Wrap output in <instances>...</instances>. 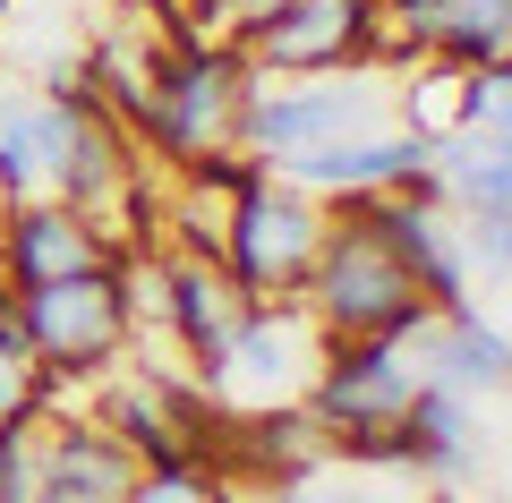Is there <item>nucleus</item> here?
Returning a JSON list of instances; mask_svg holds the SVG:
<instances>
[{
	"label": "nucleus",
	"instance_id": "nucleus-1",
	"mask_svg": "<svg viewBox=\"0 0 512 503\" xmlns=\"http://www.w3.org/2000/svg\"><path fill=\"white\" fill-rule=\"evenodd\" d=\"M299 307L325 324V342H367V333H402L410 342L436 316L419 299V282L402 273V256L342 205H325V248H316L308 282H299Z\"/></svg>",
	"mask_w": 512,
	"mask_h": 503
},
{
	"label": "nucleus",
	"instance_id": "nucleus-2",
	"mask_svg": "<svg viewBox=\"0 0 512 503\" xmlns=\"http://www.w3.org/2000/svg\"><path fill=\"white\" fill-rule=\"evenodd\" d=\"M316 248H325V197H308L282 171H256L239 197H222V273H231L248 299H299Z\"/></svg>",
	"mask_w": 512,
	"mask_h": 503
},
{
	"label": "nucleus",
	"instance_id": "nucleus-3",
	"mask_svg": "<svg viewBox=\"0 0 512 503\" xmlns=\"http://www.w3.org/2000/svg\"><path fill=\"white\" fill-rule=\"evenodd\" d=\"M384 120V86L376 69H333V77H256V94L239 103V145H248L265 171L299 154H325V145L359 137Z\"/></svg>",
	"mask_w": 512,
	"mask_h": 503
},
{
	"label": "nucleus",
	"instance_id": "nucleus-4",
	"mask_svg": "<svg viewBox=\"0 0 512 503\" xmlns=\"http://www.w3.org/2000/svg\"><path fill=\"white\" fill-rule=\"evenodd\" d=\"M26 307V350L52 384H94L103 367H120L128 350V307H120V273L94 265V273H69V282H43V290H18Z\"/></svg>",
	"mask_w": 512,
	"mask_h": 503
},
{
	"label": "nucleus",
	"instance_id": "nucleus-5",
	"mask_svg": "<svg viewBox=\"0 0 512 503\" xmlns=\"http://www.w3.org/2000/svg\"><path fill=\"white\" fill-rule=\"evenodd\" d=\"M427 384L419 350L402 342V333H367V342H325V359H316V384H308V410L316 427L333 435V461H342L350 444H367V435H384L393 418L410 410V393Z\"/></svg>",
	"mask_w": 512,
	"mask_h": 503
},
{
	"label": "nucleus",
	"instance_id": "nucleus-6",
	"mask_svg": "<svg viewBox=\"0 0 512 503\" xmlns=\"http://www.w3.org/2000/svg\"><path fill=\"white\" fill-rule=\"evenodd\" d=\"M316 359H325V324L299 299H248L222 367L205 376V393L231 410H274V401H308Z\"/></svg>",
	"mask_w": 512,
	"mask_h": 503
},
{
	"label": "nucleus",
	"instance_id": "nucleus-7",
	"mask_svg": "<svg viewBox=\"0 0 512 503\" xmlns=\"http://www.w3.org/2000/svg\"><path fill=\"white\" fill-rule=\"evenodd\" d=\"M384 52H393V9L384 0H291L248 43V69L256 77H333V69H376Z\"/></svg>",
	"mask_w": 512,
	"mask_h": 503
},
{
	"label": "nucleus",
	"instance_id": "nucleus-8",
	"mask_svg": "<svg viewBox=\"0 0 512 503\" xmlns=\"http://www.w3.org/2000/svg\"><path fill=\"white\" fill-rule=\"evenodd\" d=\"M342 214H359L384 248L402 256V273L419 282V299L436 307H470V239H461V214L436 197V188H393V197H342Z\"/></svg>",
	"mask_w": 512,
	"mask_h": 503
},
{
	"label": "nucleus",
	"instance_id": "nucleus-9",
	"mask_svg": "<svg viewBox=\"0 0 512 503\" xmlns=\"http://www.w3.org/2000/svg\"><path fill=\"white\" fill-rule=\"evenodd\" d=\"M436 154H444V137L436 128H359V137H342V145H325V154H299V162H282V180H299L308 197H325V205H342V197H393V188H436Z\"/></svg>",
	"mask_w": 512,
	"mask_h": 503
},
{
	"label": "nucleus",
	"instance_id": "nucleus-10",
	"mask_svg": "<svg viewBox=\"0 0 512 503\" xmlns=\"http://www.w3.org/2000/svg\"><path fill=\"white\" fill-rule=\"evenodd\" d=\"M120 256V231L103 214L69 197H18L0 214V282L43 290V282H69V273H94Z\"/></svg>",
	"mask_w": 512,
	"mask_h": 503
},
{
	"label": "nucleus",
	"instance_id": "nucleus-11",
	"mask_svg": "<svg viewBox=\"0 0 512 503\" xmlns=\"http://www.w3.org/2000/svg\"><path fill=\"white\" fill-rule=\"evenodd\" d=\"M239 316H248V290L222 273V256H197V248H163V342L180 350L188 376H214L222 350H231Z\"/></svg>",
	"mask_w": 512,
	"mask_h": 503
},
{
	"label": "nucleus",
	"instance_id": "nucleus-12",
	"mask_svg": "<svg viewBox=\"0 0 512 503\" xmlns=\"http://www.w3.org/2000/svg\"><path fill=\"white\" fill-rule=\"evenodd\" d=\"M137 478H146V461H137L94 410L43 418V486H35V503H128Z\"/></svg>",
	"mask_w": 512,
	"mask_h": 503
},
{
	"label": "nucleus",
	"instance_id": "nucleus-13",
	"mask_svg": "<svg viewBox=\"0 0 512 503\" xmlns=\"http://www.w3.org/2000/svg\"><path fill=\"white\" fill-rule=\"evenodd\" d=\"M393 469L402 478H427V486H461L478 469V401L427 376L410 393L402 427H393Z\"/></svg>",
	"mask_w": 512,
	"mask_h": 503
},
{
	"label": "nucleus",
	"instance_id": "nucleus-14",
	"mask_svg": "<svg viewBox=\"0 0 512 503\" xmlns=\"http://www.w3.org/2000/svg\"><path fill=\"white\" fill-rule=\"evenodd\" d=\"M410 350H419V367H427L436 384H453V393H470V401L512 393V333H504L495 316H478V299L427 316L419 333H410Z\"/></svg>",
	"mask_w": 512,
	"mask_h": 503
},
{
	"label": "nucleus",
	"instance_id": "nucleus-15",
	"mask_svg": "<svg viewBox=\"0 0 512 503\" xmlns=\"http://www.w3.org/2000/svg\"><path fill=\"white\" fill-rule=\"evenodd\" d=\"M393 52L453 60V69L504 60L512 52V0H410V9H393Z\"/></svg>",
	"mask_w": 512,
	"mask_h": 503
},
{
	"label": "nucleus",
	"instance_id": "nucleus-16",
	"mask_svg": "<svg viewBox=\"0 0 512 503\" xmlns=\"http://www.w3.org/2000/svg\"><path fill=\"white\" fill-rule=\"evenodd\" d=\"M436 197L470 214H512V137H487V128H453L436 154Z\"/></svg>",
	"mask_w": 512,
	"mask_h": 503
},
{
	"label": "nucleus",
	"instance_id": "nucleus-17",
	"mask_svg": "<svg viewBox=\"0 0 512 503\" xmlns=\"http://www.w3.org/2000/svg\"><path fill=\"white\" fill-rule=\"evenodd\" d=\"M43 197V145H35V94L0 86V205Z\"/></svg>",
	"mask_w": 512,
	"mask_h": 503
},
{
	"label": "nucleus",
	"instance_id": "nucleus-18",
	"mask_svg": "<svg viewBox=\"0 0 512 503\" xmlns=\"http://www.w3.org/2000/svg\"><path fill=\"white\" fill-rule=\"evenodd\" d=\"M43 486V410L0 418V503H35Z\"/></svg>",
	"mask_w": 512,
	"mask_h": 503
},
{
	"label": "nucleus",
	"instance_id": "nucleus-19",
	"mask_svg": "<svg viewBox=\"0 0 512 503\" xmlns=\"http://www.w3.org/2000/svg\"><path fill=\"white\" fill-rule=\"evenodd\" d=\"M291 0H188V26H197L205 43H231V52H248L265 26L282 18Z\"/></svg>",
	"mask_w": 512,
	"mask_h": 503
},
{
	"label": "nucleus",
	"instance_id": "nucleus-20",
	"mask_svg": "<svg viewBox=\"0 0 512 503\" xmlns=\"http://www.w3.org/2000/svg\"><path fill=\"white\" fill-rule=\"evenodd\" d=\"M128 503H222V469L214 461H180V469H146Z\"/></svg>",
	"mask_w": 512,
	"mask_h": 503
},
{
	"label": "nucleus",
	"instance_id": "nucleus-21",
	"mask_svg": "<svg viewBox=\"0 0 512 503\" xmlns=\"http://www.w3.org/2000/svg\"><path fill=\"white\" fill-rule=\"evenodd\" d=\"M52 393H60V384L35 367V350H0V418H18V410L52 418Z\"/></svg>",
	"mask_w": 512,
	"mask_h": 503
},
{
	"label": "nucleus",
	"instance_id": "nucleus-22",
	"mask_svg": "<svg viewBox=\"0 0 512 503\" xmlns=\"http://www.w3.org/2000/svg\"><path fill=\"white\" fill-rule=\"evenodd\" d=\"M461 239H470V273L512 282V214H470V222H461Z\"/></svg>",
	"mask_w": 512,
	"mask_h": 503
},
{
	"label": "nucleus",
	"instance_id": "nucleus-23",
	"mask_svg": "<svg viewBox=\"0 0 512 503\" xmlns=\"http://www.w3.org/2000/svg\"><path fill=\"white\" fill-rule=\"evenodd\" d=\"M265 503H367V495L333 461H316V469H299V478H274V486H265Z\"/></svg>",
	"mask_w": 512,
	"mask_h": 503
},
{
	"label": "nucleus",
	"instance_id": "nucleus-24",
	"mask_svg": "<svg viewBox=\"0 0 512 503\" xmlns=\"http://www.w3.org/2000/svg\"><path fill=\"white\" fill-rule=\"evenodd\" d=\"M0 350H26V307H18V282H0Z\"/></svg>",
	"mask_w": 512,
	"mask_h": 503
},
{
	"label": "nucleus",
	"instance_id": "nucleus-25",
	"mask_svg": "<svg viewBox=\"0 0 512 503\" xmlns=\"http://www.w3.org/2000/svg\"><path fill=\"white\" fill-rule=\"evenodd\" d=\"M384 9H410V0H384Z\"/></svg>",
	"mask_w": 512,
	"mask_h": 503
},
{
	"label": "nucleus",
	"instance_id": "nucleus-26",
	"mask_svg": "<svg viewBox=\"0 0 512 503\" xmlns=\"http://www.w3.org/2000/svg\"><path fill=\"white\" fill-rule=\"evenodd\" d=\"M180 9H188V0H180Z\"/></svg>",
	"mask_w": 512,
	"mask_h": 503
}]
</instances>
